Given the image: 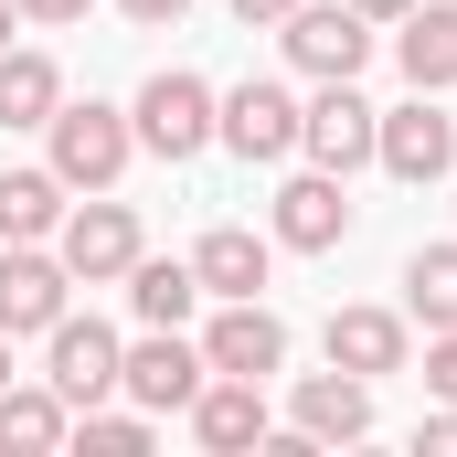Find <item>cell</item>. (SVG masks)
<instances>
[{
    "mask_svg": "<svg viewBox=\"0 0 457 457\" xmlns=\"http://www.w3.org/2000/svg\"><path fill=\"white\" fill-rule=\"evenodd\" d=\"M128 160H138V128H128V107H107V96H64V107L43 117V170L64 181V192H117L128 181Z\"/></svg>",
    "mask_w": 457,
    "mask_h": 457,
    "instance_id": "obj_1",
    "label": "cell"
},
{
    "mask_svg": "<svg viewBox=\"0 0 457 457\" xmlns=\"http://www.w3.org/2000/svg\"><path fill=\"white\" fill-rule=\"evenodd\" d=\"M213 107H224V86H213V75L160 64V75L128 96V128H138V149H149V160H170V170H181V160H203V149H213Z\"/></svg>",
    "mask_w": 457,
    "mask_h": 457,
    "instance_id": "obj_2",
    "label": "cell"
},
{
    "mask_svg": "<svg viewBox=\"0 0 457 457\" xmlns=\"http://www.w3.org/2000/svg\"><path fill=\"white\" fill-rule=\"evenodd\" d=\"M54 255H64L75 287H117V277L149 255V234H138V213H128L117 192H75L64 224H54Z\"/></svg>",
    "mask_w": 457,
    "mask_h": 457,
    "instance_id": "obj_3",
    "label": "cell"
},
{
    "mask_svg": "<svg viewBox=\"0 0 457 457\" xmlns=\"http://www.w3.org/2000/svg\"><path fill=\"white\" fill-rule=\"evenodd\" d=\"M213 149H234L245 170H287V160H298V86H277V75L224 86V107H213Z\"/></svg>",
    "mask_w": 457,
    "mask_h": 457,
    "instance_id": "obj_4",
    "label": "cell"
},
{
    "mask_svg": "<svg viewBox=\"0 0 457 457\" xmlns=\"http://www.w3.org/2000/svg\"><path fill=\"white\" fill-rule=\"evenodd\" d=\"M372 32H383V21H361L351 0H298V11L277 21V54H287L309 86H341V75L372 64Z\"/></svg>",
    "mask_w": 457,
    "mask_h": 457,
    "instance_id": "obj_5",
    "label": "cell"
},
{
    "mask_svg": "<svg viewBox=\"0 0 457 457\" xmlns=\"http://www.w3.org/2000/svg\"><path fill=\"white\" fill-rule=\"evenodd\" d=\"M372 128H383V107L361 96V75H341V86H309L298 96V160H320V170H372Z\"/></svg>",
    "mask_w": 457,
    "mask_h": 457,
    "instance_id": "obj_6",
    "label": "cell"
},
{
    "mask_svg": "<svg viewBox=\"0 0 457 457\" xmlns=\"http://www.w3.org/2000/svg\"><path fill=\"white\" fill-rule=\"evenodd\" d=\"M372 170H383V181H404V192L447 181V170H457V117L436 107V96L383 107V128H372Z\"/></svg>",
    "mask_w": 457,
    "mask_h": 457,
    "instance_id": "obj_7",
    "label": "cell"
},
{
    "mask_svg": "<svg viewBox=\"0 0 457 457\" xmlns=\"http://www.w3.org/2000/svg\"><path fill=\"white\" fill-rule=\"evenodd\" d=\"M266 234H277V255H330V245H351V181L341 170H287L277 181V203H266Z\"/></svg>",
    "mask_w": 457,
    "mask_h": 457,
    "instance_id": "obj_8",
    "label": "cell"
},
{
    "mask_svg": "<svg viewBox=\"0 0 457 457\" xmlns=\"http://www.w3.org/2000/svg\"><path fill=\"white\" fill-rule=\"evenodd\" d=\"M117 361H128V341H117L96 309H64V320L43 330V383H54V394H64L75 415L117 394Z\"/></svg>",
    "mask_w": 457,
    "mask_h": 457,
    "instance_id": "obj_9",
    "label": "cell"
},
{
    "mask_svg": "<svg viewBox=\"0 0 457 457\" xmlns=\"http://www.w3.org/2000/svg\"><path fill=\"white\" fill-rule=\"evenodd\" d=\"M203 383H213V361H203L192 330H138L128 361H117V394H128V404H149V415H192V394H203Z\"/></svg>",
    "mask_w": 457,
    "mask_h": 457,
    "instance_id": "obj_10",
    "label": "cell"
},
{
    "mask_svg": "<svg viewBox=\"0 0 457 457\" xmlns=\"http://www.w3.org/2000/svg\"><path fill=\"white\" fill-rule=\"evenodd\" d=\"M64 309H75L64 255H54V245H0V330H11V341H43Z\"/></svg>",
    "mask_w": 457,
    "mask_h": 457,
    "instance_id": "obj_11",
    "label": "cell"
},
{
    "mask_svg": "<svg viewBox=\"0 0 457 457\" xmlns=\"http://www.w3.org/2000/svg\"><path fill=\"white\" fill-rule=\"evenodd\" d=\"M203 361H213V372H245V383H277V372H287V320H277L266 298H213Z\"/></svg>",
    "mask_w": 457,
    "mask_h": 457,
    "instance_id": "obj_12",
    "label": "cell"
},
{
    "mask_svg": "<svg viewBox=\"0 0 457 457\" xmlns=\"http://www.w3.org/2000/svg\"><path fill=\"white\" fill-rule=\"evenodd\" d=\"M320 351H330L341 372H361V383H383V372H415V320H404V309H372V298H351V309H330Z\"/></svg>",
    "mask_w": 457,
    "mask_h": 457,
    "instance_id": "obj_13",
    "label": "cell"
},
{
    "mask_svg": "<svg viewBox=\"0 0 457 457\" xmlns=\"http://www.w3.org/2000/svg\"><path fill=\"white\" fill-rule=\"evenodd\" d=\"M287 426H298L309 447H361V436H372V383L341 372V361H330V372H298V383H287Z\"/></svg>",
    "mask_w": 457,
    "mask_h": 457,
    "instance_id": "obj_14",
    "label": "cell"
},
{
    "mask_svg": "<svg viewBox=\"0 0 457 457\" xmlns=\"http://www.w3.org/2000/svg\"><path fill=\"white\" fill-rule=\"evenodd\" d=\"M277 436V404H266V383H245V372H213L203 394H192V447L203 457H245Z\"/></svg>",
    "mask_w": 457,
    "mask_h": 457,
    "instance_id": "obj_15",
    "label": "cell"
},
{
    "mask_svg": "<svg viewBox=\"0 0 457 457\" xmlns=\"http://www.w3.org/2000/svg\"><path fill=\"white\" fill-rule=\"evenodd\" d=\"M192 277H203V298H266V277H277V234L213 224L203 245H192Z\"/></svg>",
    "mask_w": 457,
    "mask_h": 457,
    "instance_id": "obj_16",
    "label": "cell"
},
{
    "mask_svg": "<svg viewBox=\"0 0 457 457\" xmlns=\"http://www.w3.org/2000/svg\"><path fill=\"white\" fill-rule=\"evenodd\" d=\"M394 64H404L415 96H447L457 86V0H415V11L394 21Z\"/></svg>",
    "mask_w": 457,
    "mask_h": 457,
    "instance_id": "obj_17",
    "label": "cell"
},
{
    "mask_svg": "<svg viewBox=\"0 0 457 457\" xmlns=\"http://www.w3.org/2000/svg\"><path fill=\"white\" fill-rule=\"evenodd\" d=\"M117 287H128V320H138V330H192V320H203V277H192V255H138Z\"/></svg>",
    "mask_w": 457,
    "mask_h": 457,
    "instance_id": "obj_18",
    "label": "cell"
},
{
    "mask_svg": "<svg viewBox=\"0 0 457 457\" xmlns=\"http://www.w3.org/2000/svg\"><path fill=\"white\" fill-rule=\"evenodd\" d=\"M75 436V404L54 383H0V457H54Z\"/></svg>",
    "mask_w": 457,
    "mask_h": 457,
    "instance_id": "obj_19",
    "label": "cell"
},
{
    "mask_svg": "<svg viewBox=\"0 0 457 457\" xmlns=\"http://www.w3.org/2000/svg\"><path fill=\"white\" fill-rule=\"evenodd\" d=\"M64 181L43 170V160H21V170H0V245H54V224H64Z\"/></svg>",
    "mask_w": 457,
    "mask_h": 457,
    "instance_id": "obj_20",
    "label": "cell"
},
{
    "mask_svg": "<svg viewBox=\"0 0 457 457\" xmlns=\"http://www.w3.org/2000/svg\"><path fill=\"white\" fill-rule=\"evenodd\" d=\"M54 107H64V64L32 54V43H11L0 54V128H43Z\"/></svg>",
    "mask_w": 457,
    "mask_h": 457,
    "instance_id": "obj_21",
    "label": "cell"
},
{
    "mask_svg": "<svg viewBox=\"0 0 457 457\" xmlns=\"http://www.w3.org/2000/svg\"><path fill=\"white\" fill-rule=\"evenodd\" d=\"M404 320L415 330H457V234L404 255Z\"/></svg>",
    "mask_w": 457,
    "mask_h": 457,
    "instance_id": "obj_22",
    "label": "cell"
},
{
    "mask_svg": "<svg viewBox=\"0 0 457 457\" xmlns=\"http://www.w3.org/2000/svg\"><path fill=\"white\" fill-rule=\"evenodd\" d=\"M149 436H160V415H149V404H86L64 447H86V457H149Z\"/></svg>",
    "mask_w": 457,
    "mask_h": 457,
    "instance_id": "obj_23",
    "label": "cell"
},
{
    "mask_svg": "<svg viewBox=\"0 0 457 457\" xmlns=\"http://www.w3.org/2000/svg\"><path fill=\"white\" fill-rule=\"evenodd\" d=\"M426 394L457 404V330H426Z\"/></svg>",
    "mask_w": 457,
    "mask_h": 457,
    "instance_id": "obj_24",
    "label": "cell"
},
{
    "mask_svg": "<svg viewBox=\"0 0 457 457\" xmlns=\"http://www.w3.org/2000/svg\"><path fill=\"white\" fill-rule=\"evenodd\" d=\"M96 0H21V32H75Z\"/></svg>",
    "mask_w": 457,
    "mask_h": 457,
    "instance_id": "obj_25",
    "label": "cell"
},
{
    "mask_svg": "<svg viewBox=\"0 0 457 457\" xmlns=\"http://www.w3.org/2000/svg\"><path fill=\"white\" fill-rule=\"evenodd\" d=\"M415 457H457V404H436V415L415 426Z\"/></svg>",
    "mask_w": 457,
    "mask_h": 457,
    "instance_id": "obj_26",
    "label": "cell"
},
{
    "mask_svg": "<svg viewBox=\"0 0 457 457\" xmlns=\"http://www.w3.org/2000/svg\"><path fill=\"white\" fill-rule=\"evenodd\" d=\"M117 11H128V21H138V32H170V21H181V11H192V0H117Z\"/></svg>",
    "mask_w": 457,
    "mask_h": 457,
    "instance_id": "obj_27",
    "label": "cell"
},
{
    "mask_svg": "<svg viewBox=\"0 0 457 457\" xmlns=\"http://www.w3.org/2000/svg\"><path fill=\"white\" fill-rule=\"evenodd\" d=\"M234 21H245V32H277V21H287V11H298V0H224Z\"/></svg>",
    "mask_w": 457,
    "mask_h": 457,
    "instance_id": "obj_28",
    "label": "cell"
},
{
    "mask_svg": "<svg viewBox=\"0 0 457 457\" xmlns=\"http://www.w3.org/2000/svg\"><path fill=\"white\" fill-rule=\"evenodd\" d=\"M351 11H361V21H404L415 0H351Z\"/></svg>",
    "mask_w": 457,
    "mask_h": 457,
    "instance_id": "obj_29",
    "label": "cell"
},
{
    "mask_svg": "<svg viewBox=\"0 0 457 457\" xmlns=\"http://www.w3.org/2000/svg\"><path fill=\"white\" fill-rule=\"evenodd\" d=\"M11 32H21V0H0V54H11Z\"/></svg>",
    "mask_w": 457,
    "mask_h": 457,
    "instance_id": "obj_30",
    "label": "cell"
},
{
    "mask_svg": "<svg viewBox=\"0 0 457 457\" xmlns=\"http://www.w3.org/2000/svg\"><path fill=\"white\" fill-rule=\"evenodd\" d=\"M0 383H21V361H11V330H0Z\"/></svg>",
    "mask_w": 457,
    "mask_h": 457,
    "instance_id": "obj_31",
    "label": "cell"
}]
</instances>
